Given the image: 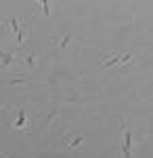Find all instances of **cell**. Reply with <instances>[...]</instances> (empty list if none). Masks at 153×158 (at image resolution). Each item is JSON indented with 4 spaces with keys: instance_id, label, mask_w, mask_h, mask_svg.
<instances>
[{
    "instance_id": "cell-8",
    "label": "cell",
    "mask_w": 153,
    "mask_h": 158,
    "mask_svg": "<svg viewBox=\"0 0 153 158\" xmlns=\"http://www.w3.org/2000/svg\"><path fill=\"white\" fill-rule=\"evenodd\" d=\"M0 158H4V156H0Z\"/></svg>"
},
{
    "instance_id": "cell-2",
    "label": "cell",
    "mask_w": 153,
    "mask_h": 158,
    "mask_svg": "<svg viewBox=\"0 0 153 158\" xmlns=\"http://www.w3.org/2000/svg\"><path fill=\"white\" fill-rule=\"evenodd\" d=\"M130 55H122V57H113V59H105L103 65H116V63H128Z\"/></svg>"
},
{
    "instance_id": "cell-5",
    "label": "cell",
    "mask_w": 153,
    "mask_h": 158,
    "mask_svg": "<svg viewBox=\"0 0 153 158\" xmlns=\"http://www.w3.org/2000/svg\"><path fill=\"white\" fill-rule=\"evenodd\" d=\"M80 143H82V137H76V139H71V141H69V146H71V148H78Z\"/></svg>"
},
{
    "instance_id": "cell-4",
    "label": "cell",
    "mask_w": 153,
    "mask_h": 158,
    "mask_svg": "<svg viewBox=\"0 0 153 158\" xmlns=\"http://www.w3.org/2000/svg\"><path fill=\"white\" fill-rule=\"evenodd\" d=\"M69 42H71V36H65V38H63V40L59 42V49H63V47H67Z\"/></svg>"
},
{
    "instance_id": "cell-3",
    "label": "cell",
    "mask_w": 153,
    "mask_h": 158,
    "mask_svg": "<svg viewBox=\"0 0 153 158\" xmlns=\"http://www.w3.org/2000/svg\"><path fill=\"white\" fill-rule=\"evenodd\" d=\"M15 127H17V129H25V127H27V118H25L23 110L19 112V118H17V122H15Z\"/></svg>"
},
{
    "instance_id": "cell-7",
    "label": "cell",
    "mask_w": 153,
    "mask_h": 158,
    "mask_svg": "<svg viewBox=\"0 0 153 158\" xmlns=\"http://www.w3.org/2000/svg\"><path fill=\"white\" fill-rule=\"evenodd\" d=\"M42 6H44V15H48V2H46V0L42 2Z\"/></svg>"
},
{
    "instance_id": "cell-6",
    "label": "cell",
    "mask_w": 153,
    "mask_h": 158,
    "mask_svg": "<svg viewBox=\"0 0 153 158\" xmlns=\"http://www.w3.org/2000/svg\"><path fill=\"white\" fill-rule=\"evenodd\" d=\"M27 65H29V68L36 65V55H29V57H27Z\"/></svg>"
},
{
    "instance_id": "cell-1",
    "label": "cell",
    "mask_w": 153,
    "mask_h": 158,
    "mask_svg": "<svg viewBox=\"0 0 153 158\" xmlns=\"http://www.w3.org/2000/svg\"><path fill=\"white\" fill-rule=\"evenodd\" d=\"M122 129V156L130 158V148H132V131L130 127H126V122H120Z\"/></svg>"
}]
</instances>
